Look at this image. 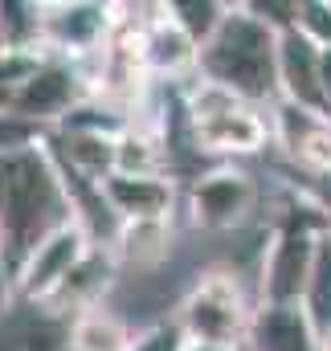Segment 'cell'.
Masks as SVG:
<instances>
[{
    "label": "cell",
    "instance_id": "4",
    "mask_svg": "<svg viewBox=\"0 0 331 351\" xmlns=\"http://www.w3.org/2000/svg\"><path fill=\"white\" fill-rule=\"evenodd\" d=\"M119 29V4L98 0H58L45 4V53L86 62L94 58Z\"/></svg>",
    "mask_w": 331,
    "mask_h": 351
},
{
    "label": "cell",
    "instance_id": "3",
    "mask_svg": "<svg viewBox=\"0 0 331 351\" xmlns=\"http://www.w3.org/2000/svg\"><path fill=\"white\" fill-rule=\"evenodd\" d=\"M258 204V188L249 172L233 168V164H217L209 172L192 176L188 192H184V213L188 225L201 233H233L249 221Z\"/></svg>",
    "mask_w": 331,
    "mask_h": 351
},
{
    "label": "cell",
    "instance_id": "14",
    "mask_svg": "<svg viewBox=\"0 0 331 351\" xmlns=\"http://www.w3.org/2000/svg\"><path fill=\"white\" fill-rule=\"evenodd\" d=\"M119 269L135 265V269H156L172 254V221H135V225H119L115 245H111Z\"/></svg>",
    "mask_w": 331,
    "mask_h": 351
},
{
    "label": "cell",
    "instance_id": "9",
    "mask_svg": "<svg viewBox=\"0 0 331 351\" xmlns=\"http://www.w3.org/2000/svg\"><path fill=\"white\" fill-rule=\"evenodd\" d=\"M115 282H119V262H115V254L102 250V245H94L82 262L70 269V278H66L37 311L49 315V319H58V323H70V319H78L82 311L102 306L106 294L115 290Z\"/></svg>",
    "mask_w": 331,
    "mask_h": 351
},
{
    "label": "cell",
    "instance_id": "15",
    "mask_svg": "<svg viewBox=\"0 0 331 351\" xmlns=\"http://www.w3.org/2000/svg\"><path fill=\"white\" fill-rule=\"evenodd\" d=\"M0 33L8 53H45V0H0Z\"/></svg>",
    "mask_w": 331,
    "mask_h": 351
},
{
    "label": "cell",
    "instance_id": "5",
    "mask_svg": "<svg viewBox=\"0 0 331 351\" xmlns=\"http://www.w3.org/2000/svg\"><path fill=\"white\" fill-rule=\"evenodd\" d=\"M94 250V241L86 237L82 225H62V229H54L49 237H41L29 254H25V262L16 265V302H29V306H41L66 278H70V269L82 262L86 254Z\"/></svg>",
    "mask_w": 331,
    "mask_h": 351
},
{
    "label": "cell",
    "instance_id": "7",
    "mask_svg": "<svg viewBox=\"0 0 331 351\" xmlns=\"http://www.w3.org/2000/svg\"><path fill=\"white\" fill-rule=\"evenodd\" d=\"M196 41L168 16L164 4L152 8V16H144L139 25V58L144 70L156 86H176V82H192L196 78Z\"/></svg>",
    "mask_w": 331,
    "mask_h": 351
},
{
    "label": "cell",
    "instance_id": "19",
    "mask_svg": "<svg viewBox=\"0 0 331 351\" xmlns=\"http://www.w3.org/2000/svg\"><path fill=\"white\" fill-rule=\"evenodd\" d=\"M184 343H188V339L180 335L176 319H160V323L139 327L127 351H184Z\"/></svg>",
    "mask_w": 331,
    "mask_h": 351
},
{
    "label": "cell",
    "instance_id": "24",
    "mask_svg": "<svg viewBox=\"0 0 331 351\" xmlns=\"http://www.w3.org/2000/svg\"><path fill=\"white\" fill-rule=\"evenodd\" d=\"M323 351H331V331H328V335H323Z\"/></svg>",
    "mask_w": 331,
    "mask_h": 351
},
{
    "label": "cell",
    "instance_id": "21",
    "mask_svg": "<svg viewBox=\"0 0 331 351\" xmlns=\"http://www.w3.org/2000/svg\"><path fill=\"white\" fill-rule=\"evenodd\" d=\"M319 82H323V102L331 114V49H319Z\"/></svg>",
    "mask_w": 331,
    "mask_h": 351
},
{
    "label": "cell",
    "instance_id": "23",
    "mask_svg": "<svg viewBox=\"0 0 331 351\" xmlns=\"http://www.w3.org/2000/svg\"><path fill=\"white\" fill-rule=\"evenodd\" d=\"M4 53H8V45H4V33H0V58H4Z\"/></svg>",
    "mask_w": 331,
    "mask_h": 351
},
{
    "label": "cell",
    "instance_id": "2",
    "mask_svg": "<svg viewBox=\"0 0 331 351\" xmlns=\"http://www.w3.org/2000/svg\"><path fill=\"white\" fill-rule=\"evenodd\" d=\"M258 302L246 298L242 278L229 269H209L201 274L176 302V327L188 343H209V348H233L242 351L249 339Z\"/></svg>",
    "mask_w": 331,
    "mask_h": 351
},
{
    "label": "cell",
    "instance_id": "10",
    "mask_svg": "<svg viewBox=\"0 0 331 351\" xmlns=\"http://www.w3.org/2000/svg\"><path fill=\"white\" fill-rule=\"evenodd\" d=\"M102 200L119 225L135 221H176V176H106L102 180Z\"/></svg>",
    "mask_w": 331,
    "mask_h": 351
},
{
    "label": "cell",
    "instance_id": "11",
    "mask_svg": "<svg viewBox=\"0 0 331 351\" xmlns=\"http://www.w3.org/2000/svg\"><path fill=\"white\" fill-rule=\"evenodd\" d=\"M278 98L303 110L328 114L323 82H319V45H311L299 29H286L278 37Z\"/></svg>",
    "mask_w": 331,
    "mask_h": 351
},
{
    "label": "cell",
    "instance_id": "17",
    "mask_svg": "<svg viewBox=\"0 0 331 351\" xmlns=\"http://www.w3.org/2000/svg\"><path fill=\"white\" fill-rule=\"evenodd\" d=\"M303 311L311 319V327L319 331V339L331 331V250L323 245L319 250V262H315V274H311V286L303 294Z\"/></svg>",
    "mask_w": 331,
    "mask_h": 351
},
{
    "label": "cell",
    "instance_id": "6",
    "mask_svg": "<svg viewBox=\"0 0 331 351\" xmlns=\"http://www.w3.org/2000/svg\"><path fill=\"white\" fill-rule=\"evenodd\" d=\"M270 139L274 147H282V156L303 168L307 176L331 172V119L303 110L295 102H274L270 106Z\"/></svg>",
    "mask_w": 331,
    "mask_h": 351
},
{
    "label": "cell",
    "instance_id": "8",
    "mask_svg": "<svg viewBox=\"0 0 331 351\" xmlns=\"http://www.w3.org/2000/svg\"><path fill=\"white\" fill-rule=\"evenodd\" d=\"M270 139V114L238 102L225 114H213L205 123H192V147L196 156H213V160H242L266 152Z\"/></svg>",
    "mask_w": 331,
    "mask_h": 351
},
{
    "label": "cell",
    "instance_id": "22",
    "mask_svg": "<svg viewBox=\"0 0 331 351\" xmlns=\"http://www.w3.org/2000/svg\"><path fill=\"white\" fill-rule=\"evenodd\" d=\"M184 351H233V348H209V343H184Z\"/></svg>",
    "mask_w": 331,
    "mask_h": 351
},
{
    "label": "cell",
    "instance_id": "16",
    "mask_svg": "<svg viewBox=\"0 0 331 351\" xmlns=\"http://www.w3.org/2000/svg\"><path fill=\"white\" fill-rule=\"evenodd\" d=\"M164 8H168V16L196 41V49L221 29V21L229 12V4H221V0H168Z\"/></svg>",
    "mask_w": 331,
    "mask_h": 351
},
{
    "label": "cell",
    "instance_id": "18",
    "mask_svg": "<svg viewBox=\"0 0 331 351\" xmlns=\"http://www.w3.org/2000/svg\"><path fill=\"white\" fill-rule=\"evenodd\" d=\"M311 45L331 49V0H299V25H295Z\"/></svg>",
    "mask_w": 331,
    "mask_h": 351
},
{
    "label": "cell",
    "instance_id": "20",
    "mask_svg": "<svg viewBox=\"0 0 331 351\" xmlns=\"http://www.w3.org/2000/svg\"><path fill=\"white\" fill-rule=\"evenodd\" d=\"M12 302H16V278H12L8 262H0V319H8Z\"/></svg>",
    "mask_w": 331,
    "mask_h": 351
},
{
    "label": "cell",
    "instance_id": "13",
    "mask_svg": "<svg viewBox=\"0 0 331 351\" xmlns=\"http://www.w3.org/2000/svg\"><path fill=\"white\" fill-rule=\"evenodd\" d=\"M135 327L106 302L66 323V351H127Z\"/></svg>",
    "mask_w": 331,
    "mask_h": 351
},
{
    "label": "cell",
    "instance_id": "1",
    "mask_svg": "<svg viewBox=\"0 0 331 351\" xmlns=\"http://www.w3.org/2000/svg\"><path fill=\"white\" fill-rule=\"evenodd\" d=\"M278 37L249 4H229L221 29L196 53V78L229 90L246 106L270 110L278 102Z\"/></svg>",
    "mask_w": 331,
    "mask_h": 351
},
{
    "label": "cell",
    "instance_id": "12",
    "mask_svg": "<svg viewBox=\"0 0 331 351\" xmlns=\"http://www.w3.org/2000/svg\"><path fill=\"white\" fill-rule=\"evenodd\" d=\"M242 351H323L303 306H258Z\"/></svg>",
    "mask_w": 331,
    "mask_h": 351
}]
</instances>
